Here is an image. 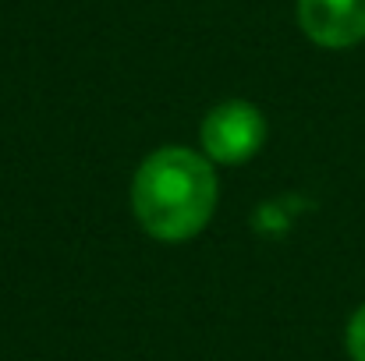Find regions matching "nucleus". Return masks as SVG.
Wrapping results in <instances>:
<instances>
[{"label": "nucleus", "instance_id": "nucleus-1", "mask_svg": "<svg viewBox=\"0 0 365 361\" xmlns=\"http://www.w3.org/2000/svg\"><path fill=\"white\" fill-rule=\"evenodd\" d=\"M217 170L188 145L149 152L131 177V213L156 241H188L206 231L217 209Z\"/></svg>", "mask_w": 365, "mask_h": 361}, {"label": "nucleus", "instance_id": "nucleus-2", "mask_svg": "<svg viewBox=\"0 0 365 361\" xmlns=\"http://www.w3.org/2000/svg\"><path fill=\"white\" fill-rule=\"evenodd\" d=\"M199 142L210 163L224 167L248 163L266 142V117L248 100H224L202 117Z\"/></svg>", "mask_w": 365, "mask_h": 361}, {"label": "nucleus", "instance_id": "nucleus-3", "mask_svg": "<svg viewBox=\"0 0 365 361\" xmlns=\"http://www.w3.org/2000/svg\"><path fill=\"white\" fill-rule=\"evenodd\" d=\"M302 32L323 50H348L365 39V0H298Z\"/></svg>", "mask_w": 365, "mask_h": 361}, {"label": "nucleus", "instance_id": "nucleus-4", "mask_svg": "<svg viewBox=\"0 0 365 361\" xmlns=\"http://www.w3.org/2000/svg\"><path fill=\"white\" fill-rule=\"evenodd\" d=\"M344 347L351 361H365V305H359L348 319V330H344Z\"/></svg>", "mask_w": 365, "mask_h": 361}]
</instances>
